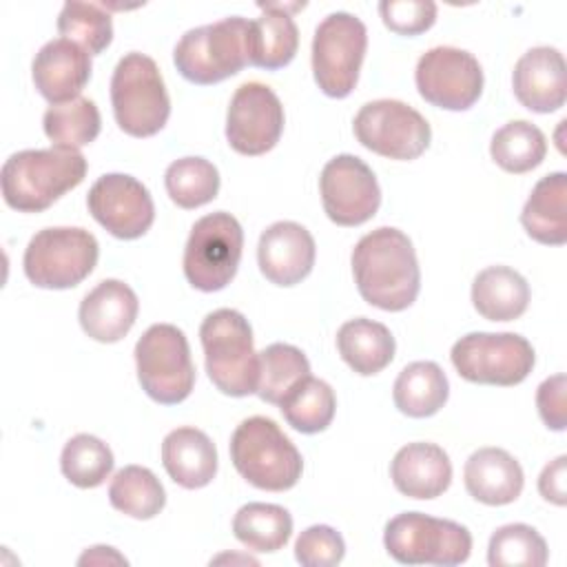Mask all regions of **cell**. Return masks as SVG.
Wrapping results in <instances>:
<instances>
[{
  "label": "cell",
  "mask_w": 567,
  "mask_h": 567,
  "mask_svg": "<svg viewBox=\"0 0 567 567\" xmlns=\"http://www.w3.org/2000/svg\"><path fill=\"white\" fill-rule=\"evenodd\" d=\"M135 363L140 385L153 401L175 405L193 392L195 365L188 339L177 326H151L135 343Z\"/></svg>",
  "instance_id": "9"
},
{
  "label": "cell",
  "mask_w": 567,
  "mask_h": 567,
  "mask_svg": "<svg viewBox=\"0 0 567 567\" xmlns=\"http://www.w3.org/2000/svg\"><path fill=\"white\" fill-rule=\"evenodd\" d=\"M58 31L91 55H97L113 40V20L100 4L73 0L64 2L58 16Z\"/></svg>",
  "instance_id": "39"
},
{
  "label": "cell",
  "mask_w": 567,
  "mask_h": 567,
  "mask_svg": "<svg viewBox=\"0 0 567 567\" xmlns=\"http://www.w3.org/2000/svg\"><path fill=\"white\" fill-rule=\"evenodd\" d=\"M244 230L239 221L217 210L197 219L184 248V275L202 292H215L230 284L239 268Z\"/></svg>",
  "instance_id": "11"
},
{
  "label": "cell",
  "mask_w": 567,
  "mask_h": 567,
  "mask_svg": "<svg viewBox=\"0 0 567 567\" xmlns=\"http://www.w3.org/2000/svg\"><path fill=\"white\" fill-rule=\"evenodd\" d=\"M456 372L481 385H518L534 368L532 343L516 332H470L450 352Z\"/></svg>",
  "instance_id": "10"
},
{
  "label": "cell",
  "mask_w": 567,
  "mask_h": 567,
  "mask_svg": "<svg viewBox=\"0 0 567 567\" xmlns=\"http://www.w3.org/2000/svg\"><path fill=\"white\" fill-rule=\"evenodd\" d=\"M547 558V543L532 525L509 523L489 538L487 563L492 567H543Z\"/></svg>",
  "instance_id": "38"
},
{
  "label": "cell",
  "mask_w": 567,
  "mask_h": 567,
  "mask_svg": "<svg viewBox=\"0 0 567 567\" xmlns=\"http://www.w3.org/2000/svg\"><path fill=\"white\" fill-rule=\"evenodd\" d=\"M230 461L255 487L286 492L301 478L303 461L295 443L272 419H244L230 436Z\"/></svg>",
  "instance_id": "4"
},
{
  "label": "cell",
  "mask_w": 567,
  "mask_h": 567,
  "mask_svg": "<svg viewBox=\"0 0 567 567\" xmlns=\"http://www.w3.org/2000/svg\"><path fill=\"white\" fill-rule=\"evenodd\" d=\"M414 80L421 97L445 111H467L483 93V69L478 60L456 47L425 51L416 62Z\"/></svg>",
  "instance_id": "14"
},
{
  "label": "cell",
  "mask_w": 567,
  "mask_h": 567,
  "mask_svg": "<svg viewBox=\"0 0 567 567\" xmlns=\"http://www.w3.org/2000/svg\"><path fill=\"white\" fill-rule=\"evenodd\" d=\"M137 310L140 301L128 284L120 279H104L82 299L78 319L91 339L100 343H115L133 328Z\"/></svg>",
  "instance_id": "21"
},
{
  "label": "cell",
  "mask_w": 567,
  "mask_h": 567,
  "mask_svg": "<svg viewBox=\"0 0 567 567\" xmlns=\"http://www.w3.org/2000/svg\"><path fill=\"white\" fill-rule=\"evenodd\" d=\"M450 396V383L445 372L434 361L408 363L392 388V399L399 412L412 419H425L436 414Z\"/></svg>",
  "instance_id": "29"
},
{
  "label": "cell",
  "mask_w": 567,
  "mask_h": 567,
  "mask_svg": "<svg viewBox=\"0 0 567 567\" xmlns=\"http://www.w3.org/2000/svg\"><path fill=\"white\" fill-rule=\"evenodd\" d=\"M565 390L567 379L565 374H554L545 379L536 390V405L543 423L556 432L565 430L567 410H565Z\"/></svg>",
  "instance_id": "42"
},
{
  "label": "cell",
  "mask_w": 567,
  "mask_h": 567,
  "mask_svg": "<svg viewBox=\"0 0 567 567\" xmlns=\"http://www.w3.org/2000/svg\"><path fill=\"white\" fill-rule=\"evenodd\" d=\"M31 75L38 93L51 104L71 102L91 80V53L66 38L49 40L35 53Z\"/></svg>",
  "instance_id": "19"
},
{
  "label": "cell",
  "mask_w": 567,
  "mask_h": 567,
  "mask_svg": "<svg viewBox=\"0 0 567 567\" xmlns=\"http://www.w3.org/2000/svg\"><path fill=\"white\" fill-rule=\"evenodd\" d=\"M162 465L177 485L206 487L217 474L215 443L197 427H177L162 441Z\"/></svg>",
  "instance_id": "25"
},
{
  "label": "cell",
  "mask_w": 567,
  "mask_h": 567,
  "mask_svg": "<svg viewBox=\"0 0 567 567\" xmlns=\"http://www.w3.org/2000/svg\"><path fill=\"white\" fill-rule=\"evenodd\" d=\"M248 22L230 16L213 24L188 29L173 51L179 75L193 84H217L248 64Z\"/></svg>",
  "instance_id": "6"
},
{
  "label": "cell",
  "mask_w": 567,
  "mask_h": 567,
  "mask_svg": "<svg viewBox=\"0 0 567 567\" xmlns=\"http://www.w3.org/2000/svg\"><path fill=\"white\" fill-rule=\"evenodd\" d=\"M321 204L337 226H361L374 217L381 204V188L372 168L357 155L332 157L319 177Z\"/></svg>",
  "instance_id": "15"
},
{
  "label": "cell",
  "mask_w": 567,
  "mask_h": 567,
  "mask_svg": "<svg viewBox=\"0 0 567 567\" xmlns=\"http://www.w3.org/2000/svg\"><path fill=\"white\" fill-rule=\"evenodd\" d=\"M168 197L179 208H199L219 193V173L204 157H182L168 164L164 173Z\"/></svg>",
  "instance_id": "36"
},
{
  "label": "cell",
  "mask_w": 567,
  "mask_h": 567,
  "mask_svg": "<svg viewBox=\"0 0 567 567\" xmlns=\"http://www.w3.org/2000/svg\"><path fill=\"white\" fill-rule=\"evenodd\" d=\"M235 538L252 551L270 554L281 549L292 534V516L275 503H246L233 518Z\"/></svg>",
  "instance_id": "30"
},
{
  "label": "cell",
  "mask_w": 567,
  "mask_h": 567,
  "mask_svg": "<svg viewBox=\"0 0 567 567\" xmlns=\"http://www.w3.org/2000/svg\"><path fill=\"white\" fill-rule=\"evenodd\" d=\"M472 303L483 319L512 321L527 310L529 286L514 268L489 266L474 277Z\"/></svg>",
  "instance_id": "28"
},
{
  "label": "cell",
  "mask_w": 567,
  "mask_h": 567,
  "mask_svg": "<svg viewBox=\"0 0 567 567\" xmlns=\"http://www.w3.org/2000/svg\"><path fill=\"white\" fill-rule=\"evenodd\" d=\"M60 467L69 483L91 489L102 485L113 472V452L93 434H75L62 450Z\"/></svg>",
  "instance_id": "37"
},
{
  "label": "cell",
  "mask_w": 567,
  "mask_h": 567,
  "mask_svg": "<svg viewBox=\"0 0 567 567\" xmlns=\"http://www.w3.org/2000/svg\"><path fill=\"white\" fill-rule=\"evenodd\" d=\"M547 153V140L543 131L527 122L514 120L501 126L489 142L492 159L507 173L520 175L536 168Z\"/></svg>",
  "instance_id": "33"
},
{
  "label": "cell",
  "mask_w": 567,
  "mask_h": 567,
  "mask_svg": "<svg viewBox=\"0 0 567 567\" xmlns=\"http://www.w3.org/2000/svg\"><path fill=\"white\" fill-rule=\"evenodd\" d=\"M383 24L399 35H419L436 20V4L432 0H383L379 4Z\"/></svg>",
  "instance_id": "41"
},
{
  "label": "cell",
  "mask_w": 567,
  "mask_h": 567,
  "mask_svg": "<svg viewBox=\"0 0 567 567\" xmlns=\"http://www.w3.org/2000/svg\"><path fill=\"white\" fill-rule=\"evenodd\" d=\"M111 104L117 126L133 137H151L171 115V97L153 58L131 51L111 78Z\"/></svg>",
  "instance_id": "5"
},
{
  "label": "cell",
  "mask_w": 567,
  "mask_h": 567,
  "mask_svg": "<svg viewBox=\"0 0 567 567\" xmlns=\"http://www.w3.org/2000/svg\"><path fill=\"white\" fill-rule=\"evenodd\" d=\"M284 106L277 93L261 82L241 84L226 113V140L241 155H264L279 142Z\"/></svg>",
  "instance_id": "16"
},
{
  "label": "cell",
  "mask_w": 567,
  "mask_h": 567,
  "mask_svg": "<svg viewBox=\"0 0 567 567\" xmlns=\"http://www.w3.org/2000/svg\"><path fill=\"white\" fill-rule=\"evenodd\" d=\"M390 476L403 496L427 501L450 487L452 463L447 452L436 443H408L394 454Z\"/></svg>",
  "instance_id": "22"
},
{
  "label": "cell",
  "mask_w": 567,
  "mask_h": 567,
  "mask_svg": "<svg viewBox=\"0 0 567 567\" xmlns=\"http://www.w3.org/2000/svg\"><path fill=\"white\" fill-rule=\"evenodd\" d=\"M301 7L303 4H259L264 13L248 22V64L275 71L292 62L299 47V29L288 9L295 11Z\"/></svg>",
  "instance_id": "24"
},
{
  "label": "cell",
  "mask_w": 567,
  "mask_h": 567,
  "mask_svg": "<svg viewBox=\"0 0 567 567\" xmlns=\"http://www.w3.org/2000/svg\"><path fill=\"white\" fill-rule=\"evenodd\" d=\"M352 275L363 301L388 312L410 308L421 288L414 246L403 230L392 226H381L357 241Z\"/></svg>",
  "instance_id": "1"
},
{
  "label": "cell",
  "mask_w": 567,
  "mask_h": 567,
  "mask_svg": "<svg viewBox=\"0 0 567 567\" xmlns=\"http://www.w3.org/2000/svg\"><path fill=\"white\" fill-rule=\"evenodd\" d=\"M383 545L401 565L452 567L470 558L472 534L465 525L447 518L403 512L388 520Z\"/></svg>",
  "instance_id": "7"
},
{
  "label": "cell",
  "mask_w": 567,
  "mask_h": 567,
  "mask_svg": "<svg viewBox=\"0 0 567 567\" xmlns=\"http://www.w3.org/2000/svg\"><path fill=\"white\" fill-rule=\"evenodd\" d=\"M516 100L534 113H551L565 104V58L554 47H534L520 55L512 73Z\"/></svg>",
  "instance_id": "20"
},
{
  "label": "cell",
  "mask_w": 567,
  "mask_h": 567,
  "mask_svg": "<svg viewBox=\"0 0 567 567\" xmlns=\"http://www.w3.org/2000/svg\"><path fill=\"white\" fill-rule=\"evenodd\" d=\"M520 224L538 244L563 246L567 241V175L563 171L536 182L523 206Z\"/></svg>",
  "instance_id": "26"
},
{
  "label": "cell",
  "mask_w": 567,
  "mask_h": 567,
  "mask_svg": "<svg viewBox=\"0 0 567 567\" xmlns=\"http://www.w3.org/2000/svg\"><path fill=\"white\" fill-rule=\"evenodd\" d=\"M538 492L545 501L554 505L567 503V456L560 454L551 463H547L538 476Z\"/></svg>",
  "instance_id": "43"
},
{
  "label": "cell",
  "mask_w": 567,
  "mask_h": 567,
  "mask_svg": "<svg viewBox=\"0 0 567 567\" xmlns=\"http://www.w3.org/2000/svg\"><path fill=\"white\" fill-rule=\"evenodd\" d=\"M315 255L310 230L297 221L270 224L257 246L259 270L275 286H295L306 279L315 266Z\"/></svg>",
  "instance_id": "18"
},
{
  "label": "cell",
  "mask_w": 567,
  "mask_h": 567,
  "mask_svg": "<svg viewBox=\"0 0 567 567\" xmlns=\"http://www.w3.org/2000/svg\"><path fill=\"white\" fill-rule=\"evenodd\" d=\"M111 505L137 520L157 516L166 505V492L159 478L142 465H126L115 472L109 485Z\"/></svg>",
  "instance_id": "31"
},
{
  "label": "cell",
  "mask_w": 567,
  "mask_h": 567,
  "mask_svg": "<svg viewBox=\"0 0 567 567\" xmlns=\"http://www.w3.org/2000/svg\"><path fill=\"white\" fill-rule=\"evenodd\" d=\"M109 563H113V565H126V558H124L122 554H117L113 547L95 545V547L86 549V551L80 556V560H78V565H109Z\"/></svg>",
  "instance_id": "44"
},
{
  "label": "cell",
  "mask_w": 567,
  "mask_h": 567,
  "mask_svg": "<svg viewBox=\"0 0 567 567\" xmlns=\"http://www.w3.org/2000/svg\"><path fill=\"white\" fill-rule=\"evenodd\" d=\"M100 257L97 239L78 226L38 230L24 250V275L38 288L64 290L84 281Z\"/></svg>",
  "instance_id": "8"
},
{
  "label": "cell",
  "mask_w": 567,
  "mask_h": 567,
  "mask_svg": "<svg viewBox=\"0 0 567 567\" xmlns=\"http://www.w3.org/2000/svg\"><path fill=\"white\" fill-rule=\"evenodd\" d=\"M463 481L467 494L483 505H507L514 503L523 492V467L520 463L501 447L476 450L463 467Z\"/></svg>",
  "instance_id": "23"
},
{
  "label": "cell",
  "mask_w": 567,
  "mask_h": 567,
  "mask_svg": "<svg viewBox=\"0 0 567 567\" xmlns=\"http://www.w3.org/2000/svg\"><path fill=\"white\" fill-rule=\"evenodd\" d=\"M42 126L55 146L80 148L100 135L102 120L95 102L80 95L64 104H51L44 111Z\"/></svg>",
  "instance_id": "34"
},
{
  "label": "cell",
  "mask_w": 567,
  "mask_h": 567,
  "mask_svg": "<svg viewBox=\"0 0 567 567\" xmlns=\"http://www.w3.org/2000/svg\"><path fill=\"white\" fill-rule=\"evenodd\" d=\"M89 213L117 239L142 237L155 219V206L148 188L124 173L102 175L89 190Z\"/></svg>",
  "instance_id": "17"
},
{
  "label": "cell",
  "mask_w": 567,
  "mask_h": 567,
  "mask_svg": "<svg viewBox=\"0 0 567 567\" xmlns=\"http://www.w3.org/2000/svg\"><path fill=\"white\" fill-rule=\"evenodd\" d=\"M199 339L208 379L219 392L228 396L257 394L259 352H255L252 330L241 312L219 308L206 315L199 326Z\"/></svg>",
  "instance_id": "3"
},
{
  "label": "cell",
  "mask_w": 567,
  "mask_h": 567,
  "mask_svg": "<svg viewBox=\"0 0 567 567\" xmlns=\"http://www.w3.org/2000/svg\"><path fill=\"white\" fill-rule=\"evenodd\" d=\"M310 374L306 354L290 343H270L259 352V385L261 401L279 405L281 399Z\"/></svg>",
  "instance_id": "35"
},
{
  "label": "cell",
  "mask_w": 567,
  "mask_h": 567,
  "mask_svg": "<svg viewBox=\"0 0 567 567\" xmlns=\"http://www.w3.org/2000/svg\"><path fill=\"white\" fill-rule=\"evenodd\" d=\"M86 159L78 148H29L13 153L0 171L2 197L20 213H42L82 184Z\"/></svg>",
  "instance_id": "2"
},
{
  "label": "cell",
  "mask_w": 567,
  "mask_h": 567,
  "mask_svg": "<svg viewBox=\"0 0 567 567\" xmlns=\"http://www.w3.org/2000/svg\"><path fill=\"white\" fill-rule=\"evenodd\" d=\"M346 556V543L330 525L303 529L295 543V558L303 567H334Z\"/></svg>",
  "instance_id": "40"
},
{
  "label": "cell",
  "mask_w": 567,
  "mask_h": 567,
  "mask_svg": "<svg viewBox=\"0 0 567 567\" xmlns=\"http://www.w3.org/2000/svg\"><path fill=\"white\" fill-rule=\"evenodd\" d=\"M279 410L297 432L317 434L332 423L337 399L326 381L308 374L281 399Z\"/></svg>",
  "instance_id": "32"
},
{
  "label": "cell",
  "mask_w": 567,
  "mask_h": 567,
  "mask_svg": "<svg viewBox=\"0 0 567 567\" xmlns=\"http://www.w3.org/2000/svg\"><path fill=\"white\" fill-rule=\"evenodd\" d=\"M337 348L352 372L372 377L392 363L396 343L388 326L368 317H357L339 328Z\"/></svg>",
  "instance_id": "27"
},
{
  "label": "cell",
  "mask_w": 567,
  "mask_h": 567,
  "mask_svg": "<svg viewBox=\"0 0 567 567\" xmlns=\"http://www.w3.org/2000/svg\"><path fill=\"white\" fill-rule=\"evenodd\" d=\"M365 49L368 31L357 16L348 11L326 16L312 38V73L317 86L330 97L350 95L357 86Z\"/></svg>",
  "instance_id": "12"
},
{
  "label": "cell",
  "mask_w": 567,
  "mask_h": 567,
  "mask_svg": "<svg viewBox=\"0 0 567 567\" xmlns=\"http://www.w3.org/2000/svg\"><path fill=\"white\" fill-rule=\"evenodd\" d=\"M354 135L368 151L390 159H416L432 140L427 120L401 100H374L359 109Z\"/></svg>",
  "instance_id": "13"
}]
</instances>
